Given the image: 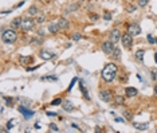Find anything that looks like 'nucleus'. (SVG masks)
I'll return each instance as SVG.
<instances>
[{
    "label": "nucleus",
    "mask_w": 157,
    "mask_h": 133,
    "mask_svg": "<svg viewBox=\"0 0 157 133\" xmlns=\"http://www.w3.org/2000/svg\"><path fill=\"white\" fill-rule=\"evenodd\" d=\"M102 78L106 81V82H110V81H113L116 78V75H117V66L114 63H109L106 65L104 70H102Z\"/></svg>",
    "instance_id": "1"
},
{
    "label": "nucleus",
    "mask_w": 157,
    "mask_h": 133,
    "mask_svg": "<svg viewBox=\"0 0 157 133\" xmlns=\"http://www.w3.org/2000/svg\"><path fill=\"white\" fill-rule=\"evenodd\" d=\"M16 38H18V35H16V32L12 30V28H9V30H6L4 32H3V40L6 42V43H15V40H16Z\"/></svg>",
    "instance_id": "2"
},
{
    "label": "nucleus",
    "mask_w": 157,
    "mask_h": 133,
    "mask_svg": "<svg viewBox=\"0 0 157 133\" xmlns=\"http://www.w3.org/2000/svg\"><path fill=\"white\" fill-rule=\"evenodd\" d=\"M121 42H122V44H124L125 49H130L133 46V36L130 34H125V35H122Z\"/></svg>",
    "instance_id": "3"
},
{
    "label": "nucleus",
    "mask_w": 157,
    "mask_h": 133,
    "mask_svg": "<svg viewBox=\"0 0 157 133\" xmlns=\"http://www.w3.org/2000/svg\"><path fill=\"white\" fill-rule=\"evenodd\" d=\"M34 24H35V20L32 18H27V19H23V22H21V28L24 31H30V30H32Z\"/></svg>",
    "instance_id": "4"
},
{
    "label": "nucleus",
    "mask_w": 157,
    "mask_h": 133,
    "mask_svg": "<svg viewBox=\"0 0 157 133\" xmlns=\"http://www.w3.org/2000/svg\"><path fill=\"white\" fill-rule=\"evenodd\" d=\"M102 51L105 52V54H111V52H113L114 51V43L113 42H104L102 43Z\"/></svg>",
    "instance_id": "5"
},
{
    "label": "nucleus",
    "mask_w": 157,
    "mask_h": 133,
    "mask_svg": "<svg viewBox=\"0 0 157 133\" xmlns=\"http://www.w3.org/2000/svg\"><path fill=\"white\" fill-rule=\"evenodd\" d=\"M39 57L44 61H48V59H52L55 57V52H52L51 50H42L39 52Z\"/></svg>",
    "instance_id": "6"
},
{
    "label": "nucleus",
    "mask_w": 157,
    "mask_h": 133,
    "mask_svg": "<svg viewBox=\"0 0 157 133\" xmlns=\"http://www.w3.org/2000/svg\"><path fill=\"white\" fill-rule=\"evenodd\" d=\"M128 34H130L132 36H137V35L141 34V28L137 24H130L129 28H128Z\"/></svg>",
    "instance_id": "7"
},
{
    "label": "nucleus",
    "mask_w": 157,
    "mask_h": 133,
    "mask_svg": "<svg viewBox=\"0 0 157 133\" xmlns=\"http://www.w3.org/2000/svg\"><path fill=\"white\" fill-rule=\"evenodd\" d=\"M121 38H122V36H121V32H120V30L114 28L113 31H111V34H110V40L113 42V43H117V42H118Z\"/></svg>",
    "instance_id": "8"
},
{
    "label": "nucleus",
    "mask_w": 157,
    "mask_h": 133,
    "mask_svg": "<svg viewBox=\"0 0 157 133\" xmlns=\"http://www.w3.org/2000/svg\"><path fill=\"white\" fill-rule=\"evenodd\" d=\"M99 98L102 99L104 102H109L110 99H111V93L109 90H102L99 93Z\"/></svg>",
    "instance_id": "9"
},
{
    "label": "nucleus",
    "mask_w": 157,
    "mask_h": 133,
    "mask_svg": "<svg viewBox=\"0 0 157 133\" xmlns=\"http://www.w3.org/2000/svg\"><path fill=\"white\" fill-rule=\"evenodd\" d=\"M19 112L23 114L26 118H30V117H32L34 114H35V113L32 112V110H28V109H26L24 106H19Z\"/></svg>",
    "instance_id": "10"
},
{
    "label": "nucleus",
    "mask_w": 157,
    "mask_h": 133,
    "mask_svg": "<svg viewBox=\"0 0 157 133\" xmlns=\"http://www.w3.org/2000/svg\"><path fill=\"white\" fill-rule=\"evenodd\" d=\"M48 31L51 32V34H57L58 31H61L58 23H50V24H48Z\"/></svg>",
    "instance_id": "11"
},
{
    "label": "nucleus",
    "mask_w": 157,
    "mask_h": 133,
    "mask_svg": "<svg viewBox=\"0 0 157 133\" xmlns=\"http://www.w3.org/2000/svg\"><path fill=\"white\" fill-rule=\"evenodd\" d=\"M125 94H126L128 97L137 95V89H134V87H126V89H125Z\"/></svg>",
    "instance_id": "12"
},
{
    "label": "nucleus",
    "mask_w": 157,
    "mask_h": 133,
    "mask_svg": "<svg viewBox=\"0 0 157 133\" xmlns=\"http://www.w3.org/2000/svg\"><path fill=\"white\" fill-rule=\"evenodd\" d=\"M57 23L59 26V30H66L67 27H69V22H67L66 19H59Z\"/></svg>",
    "instance_id": "13"
},
{
    "label": "nucleus",
    "mask_w": 157,
    "mask_h": 133,
    "mask_svg": "<svg viewBox=\"0 0 157 133\" xmlns=\"http://www.w3.org/2000/svg\"><path fill=\"white\" fill-rule=\"evenodd\" d=\"M63 109L67 110V112H73V110H74V105H73V102H70V101H64V102H63Z\"/></svg>",
    "instance_id": "14"
},
{
    "label": "nucleus",
    "mask_w": 157,
    "mask_h": 133,
    "mask_svg": "<svg viewBox=\"0 0 157 133\" xmlns=\"http://www.w3.org/2000/svg\"><path fill=\"white\" fill-rule=\"evenodd\" d=\"M32 57H20V63L23 65H28V63H32Z\"/></svg>",
    "instance_id": "15"
},
{
    "label": "nucleus",
    "mask_w": 157,
    "mask_h": 133,
    "mask_svg": "<svg viewBox=\"0 0 157 133\" xmlns=\"http://www.w3.org/2000/svg\"><path fill=\"white\" fill-rule=\"evenodd\" d=\"M149 125L148 124H138V123H136V124H134V128H136L137 130H145V129H147Z\"/></svg>",
    "instance_id": "16"
},
{
    "label": "nucleus",
    "mask_w": 157,
    "mask_h": 133,
    "mask_svg": "<svg viewBox=\"0 0 157 133\" xmlns=\"http://www.w3.org/2000/svg\"><path fill=\"white\" fill-rule=\"evenodd\" d=\"M136 58L138 61H142L144 59V50H137L136 51Z\"/></svg>",
    "instance_id": "17"
},
{
    "label": "nucleus",
    "mask_w": 157,
    "mask_h": 133,
    "mask_svg": "<svg viewBox=\"0 0 157 133\" xmlns=\"http://www.w3.org/2000/svg\"><path fill=\"white\" fill-rule=\"evenodd\" d=\"M21 22H23V19H15L12 22V27H21Z\"/></svg>",
    "instance_id": "18"
},
{
    "label": "nucleus",
    "mask_w": 157,
    "mask_h": 133,
    "mask_svg": "<svg viewBox=\"0 0 157 133\" xmlns=\"http://www.w3.org/2000/svg\"><path fill=\"white\" fill-rule=\"evenodd\" d=\"M113 52H114L113 55H114V58H116V59L121 57V50H120L118 47H117V49H114V51H113Z\"/></svg>",
    "instance_id": "19"
},
{
    "label": "nucleus",
    "mask_w": 157,
    "mask_h": 133,
    "mask_svg": "<svg viewBox=\"0 0 157 133\" xmlns=\"http://www.w3.org/2000/svg\"><path fill=\"white\" fill-rule=\"evenodd\" d=\"M36 12H38V9H36L35 6H34V7H30V9H28V14H30V15H35Z\"/></svg>",
    "instance_id": "20"
},
{
    "label": "nucleus",
    "mask_w": 157,
    "mask_h": 133,
    "mask_svg": "<svg viewBox=\"0 0 157 133\" xmlns=\"http://www.w3.org/2000/svg\"><path fill=\"white\" fill-rule=\"evenodd\" d=\"M126 11L132 14V12H134V11H136V7L132 6V4H128V6H126Z\"/></svg>",
    "instance_id": "21"
},
{
    "label": "nucleus",
    "mask_w": 157,
    "mask_h": 133,
    "mask_svg": "<svg viewBox=\"0 0 157 133\" xmlns=\"http://www.w3.org/2000/svg\"><path fill=\"white\" fill-rule=\"evenodd\" d=\"M147 38H148V42H149L150 44H153V43H156V38H154L153 35H150V34H148V36H147Z\"/></svg>",
    "instance_id": "22"
},
{
    "label": "nucleus",
    "mask_w": 157,
    "mask_h": 133,
    "mask_svg": "<svg viewBox=\"0 0 157 133\" xmlns=\"http://www.w3.org/2000/svg\"><path fill=\"white\" fill-rule=\"evenodd\" d=\"M116 102H118V104H124V97L117 95V97H116Z\"/></svg>",
    "instance_id": "23"
},
{
    "label": "nucleus",
    "mask_w": 157,
    "mask_h": 133,
    "mask_svg": "<svg viewBox=\"0 0 157 133\" xmlns=\"http://www.w3.org/2000/svg\"><path fill=\"white\" fill-rule=\"evenodd\" d=\"M148 4V0H138V6L140 7H145Z\"/></svg>",
    "instance_id": "24"
},
{
    "label": "nucleus",
    "mask_w": 157,
    "mask_h": 133,
    "mask_svg": "<svg viewBox=\"0 0 157 133\" xmlns=\"http://www.w3.org/2000/svg\"><path fill=\"white\" fill-rule=\"evenodd\" d=\"M152 78H153L154 81H157V69H153V70H152Z\"/></svg>",
    "instance_id": "25"
},
{
    "label": "nucleus",
    "mask_w": 157,
    "mask_h": 133,
    "mask_svg": "<svg viewBox=\"0 0 157 133\" xmlns=\"http://www.w3.org/2000/svg\"><path fill=\"white\" fill-rule=\"evenodd\" d=\"M124 117L126 120H132V113L130 112H124Z\"/></svg>",
    "instance_id": "26"
},
{
    "label": "nucleus",
    "mask_w": 157,
    "mask_h": 133,
    "mask_svg": "<svg viewBox=\"0 0 157 133\" xmlns=\"http://www.w3.org/2000/svg\"><path fill=\"white\" fill-rule=\"evenodd\" d=\"M59 104H62L61 98H57V99H54V101H52V105H59Z\"/></svg>",
    "instance_id": "27"
},
{
    "label": "nucleus",
    "mask_w": 157,
    "mask_h": 133,
    "mask_svg": "<svg viewBox=\"0 0 157 133\" xmlns=\"http://www.w3.org/2000/svg\"><path fill=\"white\" fill-rule=\"evenodd\" d=\"M73 39L75 40V42H78L81 39V34H74V36H73Z\"/></svg>",
    "instance_id": "28"
},
{
    "label": "nucleus",
    "mask_w": 157,
    "mask_h": 133,
    "mask_svg": "<svg viewBox=\"0 0 157 133\" xmlns=\"http://www.w3.org/2000/svg\"><path fill=\"white\" fill-rule=\"evenodd\" d=\"M50 128H51V130H54V132H58V126L55 125V124H50Z\"/></svg>",
    "instance_id": "29"
},
{
    "label": "nucleus",
    "mask_w": 157,
    "mask_h": 133,
    "mask_svg": "<svg viewBox=\"0 0 157 133\" xmlns=\"http://www.w3.org/2000/svg\"><path fill=\"white\" fill-rule=\"evenodd\" d=\"M75 82H77V78H74V79L71 81V83H70V86H69V90H71V89H73V86L75 85Z\"/></svg>",
    "instance_id": "30"
},
{
    "label": "nucleus",
    "mask_w": 157,
    "mask_h": 133,
    "mask_svg": "<svg viewBox=\"0 0 157 133\" xmlns=\"http://www.w3.org/2000/svg\"><path fill=\"white\" fill-rule=\"evenodd\" d=\"M104 19H105V20H110V19H111V15L107 12V14H105V15H104Z\"/></svg>",
    "instance_id": "31"
},
{
    "label": "nucleus",
    "mask_w": 157,
    "mask_h": 133,
    "mask_svg": "<svg viewBox=\"0 0 157 133\" xmlns=\"http://www.w3.org/2000/svg\"><path fill=\"white\" fill-rule=\"evenodd\" d=\"M36 22H38V23H43V22H44V16H39L36 19Z\"/></svg>",
    "instance_id": "32"
},
{
    "label": "nucleus",
    "mask_w": 157,
    "mask_h": 133,
    "mask_svg": "<svg viewBox=\"0 0 157 133\" xmlns=\"http://www.w3.org/2000/svg\"><path fill=\"white\" fill-rule=\"evenodd\" d=\"M90 19H91V20H97V19H98V15H97V14H95V15L91 14V15H90Z\"/></svg>",
    "instance_id": "33"
},
{
    "label": "nucleus",
    "mask_w": 157,
    "mask_h": 133,
    "mask_svg": "<svg viewBox=\"0 0 157 133\" xmlns=\"http://www.w3.org/2000/svg\"><path fill=\"white\" fill-rule=\"evenodd\" d=\"M12 126H14V121H11V123H8V125H7V128H8V129H11Z\"/></svg>",
    "instance_id": "34"
},
{
    "label": "nucleus",
    "mask_w": 157,
    "mask_h": 133,
    "mask_svg": "<svg viewBox=\"0 0 157 133\" xmlns=\"http://www.w3.org/2000/svg\"><path fill=\"white\" fill-rule=\"evenodd\" d=\"M38 34H39V35H42V36H43V35H44V31H43V30H42V28H40V30H39V31H38Z\"/></svg>",
    "instance_id": "35"
},
{
    "label": "nucleus",
    "mask_w": 157,
    "mask_h": 133,
    "mask_svg": "<svg viewBox=\"0 0 157 133\" xmlns=\"http://www.w3.org/2000/svg\"><path fill=\"white\" fill-rule=\"evenodd\" d=\"M48 116H57V113H51V112H47Z\"/></svg>",
    "instance_id": "36"
},
{
    "label": "nucleus",
    "mask_w": 157,
    "mask_h": 133,
    "mask_svg": "<svg viewBox=\"0 0 157 133\" xmlns=\"http://www.w3.org/2000/svg\"><path fill=\"white\" fill-rule=\"evenodd\" d=\"M154 95H156V97H157V86H156V87H154Z\"/></svg>",
    "instance_id": "37"
},
{
    "label": "nucleus",
    "mask_w": 157,
    "mask_h": 133,
    "mask_svg": "<svg viewBox=\"0 0 157 133\" xmlns=\"http://www.w3.org/2000/svg\"><path fill=\"white\" fill-rule=\"evenodd\" d=\"M154 61H156V63H157V52L154 54Z\"/></svg>",
    "instance_id": "38"
},
{
    "label": "nucleus",
    "mask_w": 157,
    "mask_h": 133,
    "mask_svg": "<svg viewBox=\"0 0 157 133\" xmlns=\"http://www.w3.org/2000/svg\"><path fill=\"white\" fill-rule=\"evenodd\" d=\"M156 43H157V38H156Z\"/></svg>",
    "instance_id": "39"
}]
</instances>
